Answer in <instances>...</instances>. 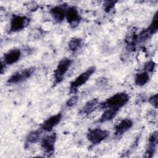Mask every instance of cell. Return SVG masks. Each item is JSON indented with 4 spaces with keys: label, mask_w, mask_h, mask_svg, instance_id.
Returning <instances> with one entry per match:
<instances>
[{
    "label": "cell",
    "mask_w": 158,
    "mask_h": 158,
    "mask_svg": "<svg viewBox=\"0 0 158 158\" xmlns=\"http://www.w3.org/2000/svg\"><path fill=\"white\" fill-rule=\"evenodd\" d=\"M41 138V131L36 130L30 131L25 138V143L27 144L36 143L40 140Z\"/></svg>",
    "instance_id": "obj_17"
},
{
    "label": "cell",
    "mask_w": 158,
    "mask_h": 158,
    "mask_svg": "<svg viewBox=\"0 0 158 158\" xmlns=\"http://www.w3.org/2000/svg\"><path fill=\"white\" fill-rule=\"evenodd\" d=\"M62 117V115L61 113H58L49 117L40 125V130L46 132H51L53 130L54 127L59 124Z\"/></svg>",
    "instance_id": "obj_9"
},
{
    "label": "cell",
    "mask_w": 158,
    "mask_h": 158,
    "mask_svg": "<svg viewBox=\"0 0 158 158\" xmlns=\"http://www.w3.org/2000/svg\"><path fill=\"white\" fill-rule=\"evenodd\" d=\"M78 99V96L76 95H73L70 99H69L67 100V101L66 102V106L68 107H71L74 106L77 103Z\"/></svg>",
    "instance_id": "obj_22"
},
{
    "label": "cell",
    "mask_w": 158,
    "mask_h": 158,
    "mask_svg": "<svg viewBox=\"0 0 158 158\" xmlns=\"http://www.w3.org/2000/svg\"><path fill=\"white\" fill-rule=\"evenodd\" d=\"M133 125V122L131 119L124 118L115 126V135L119 136L124 134L130 130Z\"/></svg>",
    "instance_id": "obj_11"
},
{
    "label": "cell",
    "mask_w": 158,
    "mask_h": 158,
    "mask_svg": "<svg viewBox=\"0 0 158 158\" xmlns=\"http://www.w3.org/2000/svg\"><path fill=\"white\" fill-rule=\"evenodd\" d=\"M149 80V73L143 71L136 75L135 78V83L137 86H142L146 85Z\"/></svg>",
    "instance_id": "obj_16"
},
{
    "label": "cell",
    "mask_w": 158,
    "mask_h": 158,
    "mask_svg": "<svg viewBox=\"0 0 158 158\" xmlns=\"http://www.w3.org/2000/svg\"><path fill=\"white\" fill-rule=\"evenodd\" d=\"M155 67H156V63L152 60H149L145 63L143 69H144V71L148 73H150L153 72V70L155 69Z\"/></svg>",
    "instance_id": "obj_20"
},
{
    "label": "cell",
    "mask_w": 158,
    "mask_h": 158,
    "mask_svg": "<svg viewBox=\"0 0 158 158\" xmlns=\"http://www.w3.org/2000/svg\"><path fill=\"white\" fill-rule=\"evenodd\" d=\"M35 68L33 67H30L27 69H24L23 70H19L14 74H12L7 81V83L9 84H18L20 83L28 78H30L33 75Z\"/></svg>",
    "instance_id": "obj_5"
},
{
    "label": "cell",
    "mask_w": 158,
    "mask_h": 158,
    "mask_svg": "<svg viewBox=\"0 0 158 158\" xmlns=\"http://www.w3.org/2000/svg\"><path fill=\"white\" fill-rule=\"evenodd\" d=\"M30 21V19L25 15H14L10 21L9 30L10 32L21 31L29 25Z\"/></svg>",
    "instance_id": "obj_4"
},
{
    "label": "cell",
    "mask_w": 158,
    "mask_h": 158,
    "mask_svg": "<svg viewBox=\"0 0 158 158\" xmlns=\"http://www.w3.org/2000/svg\"><path fill=\"white\" fill-rule=\"evenodd\" d=\"M148 102L151 104L153 107H154L156 109L157 108L158 105V94H155L150 96L148 99Z\"/></svg>",
    "instance_id": "obj_21"
},
{
    "label": "cell",
    "mask_w": 158,
    "mask_h": 158,
    "mask_svg": "<svg viewBox=\"0 0 158 158\" xmlns=\"http://www.w3.org/2000/svg\"><path fill=\"white\" fill-rule=\"evenodd\" d=\"M129 99L130 96L128 93L120 92L112 95L104 101L99 103V106L104 109L113 108L119 110L129 101Z\"/></svg>",
    "instance_id": "obj_1"
},
{
    "label": "cell",
    "mask_w": 158,
    "mask_h": 158,
    "mask_svg": "<svg viewBox=\"0 0 158 158\" xmlns=\"http://www.w3.org/2000/svg\"><path fill=\"white\" fill-rule=\"evenodd\" d=\"M157 146V131H154L148 139V147L146 151V157H151L156 152Z\"/></svg>",
    "instance_id": "obj_12"
},
{
    "label": "cell",
    "mask_w": 158,
    "mask_h": 158,
    "mask_svg": "<svg viewBox=\"0 0 158 158\" xmlns=\"http://www.w3.org/2000/svg\"><path fill=\"white\" fill-rule=\"evenodd\" d=\"M109 135V131L101 128H94L89 130L87 133L88 141L93 144H98L105 140Z\"/></svg>",
    "instance_id": "obj_6"
},
{
    "label": "cell",
    "mask_w": 158,
    "mask_h": 158,
    "mask_svg": "<svg viewBox=\"0 0 158 158\" xmlns=\"http://www.w3.org/2000/svg\"><path fill=\"white\" fill-rule=\"evenodd\" d=\"M22 56L20 49L14 48L9 50L4 54V64L6 65H12L19 60Z\"/></svg>",
    "instance_id": "obj_10"
},
{
    "label": "cell",
    "mask_w": 158,
    "mask_h": 158,
    "mask_svg": "<svg viewBox=\"0 0 158 158\" xmlns=\"http://www.w3.org/2000/svg\"><path fill=\"white\" fill-rule=\"evenodd\" d=\"M65 19L68 23L73 28L77 27L81 20L78 10L75 6H70L66 9Z\"/></svg>",
    "instance_id": "obj_8"
},
{
    "label": "cell",
    "mask_w": 158,
    "mask_h": 158,
    "mask_svg": "<svg viewBox=\"0 0 158 158\" xmlns=\"http://www.w3.org/2000/svg\"><path fill=\"white\" fill-rule=\"evenodd\" d=\"M117 1H105L104 6V9L106 12H109L114 6L115 4Z\"/></svg>",
    "instance_id": "obj_23"
},
{
    "label": "cell",
    "mask_w": 158,
    "mask_h": 158,
    "mask_svg": "<svg viewBox=\"0 0 158 158\" xmlns=\"http://www.w3.org/2000/svg\"><path fill=\"white\" fill-rule=\"evenodd\" d=\"M99 106V102L97 98L92 99L88 101L81 109V112L83 114L89 115L94 112Z\"/></svg>",
    "instance_id": "obj_14"
},
{
    "label": "cell",
    "mask_w": 158,
    "mask_h": 158,
    "mask_svg": "<svg viewBox=\"0 0 158 158\" xmlns=\"http://www.w3.org/2000/svg\"><path fill=\"white\" fill-rule=\"evenodd\" d=\"M73 63V60L68 57H64L58 63L54 71L55 84L60 83L63 81L64 78Z\"/></svg>",
    "instance_id": "obj_3"
},
{
    "label": "cell",
    "mask_w": 158,
    "mask_h": 158,
    "mask_svg": "<svg viewBox=\"0 0 158 158\" xmlns=\"http://www.w3.org/2000/svg\"><path fill=\"white\" fill-rule=\"evenodd\" d=\"M118 110V109L113 108L106 109L101 116L100 117L99 119L98 120V122L100 123H103L112 120L115 117Z\"/></svg>",
    "instance_id": "obj_15"
},
{
    "label": "cell",
    "mask_w": 158,
    "mask_h": 158,
    "mask_svg": "<svg viewBox=\"0 0 158 158\" xmlns=\"http://www.w3.org/2000/svg\"><path fill=\"white\" fill-rule=\"evenodd\" d=\"M157 29H158V15H157V12H156L154 14V16L152 19V20L150 25L148 27L146 30L151 36L156 33L157 31Z\"/></svg>",
    "instance_id": "obj_19"
},
{
    "label": "cell",
    "mask_w": 158,
    "mask_h": 158,
    "mask_svg": "<svg viewBox=\"0 0 158 158\" xmlns=\"http://www.w3.org/2000/svg\"><path fill=\"white\" fill-rule=\"evenodd\" d=\"M81 45H82V40L77 37L71 38L68 43L69 49L73 52L77 51L78 49H79L81 48Z\"/></svg>",
    "instance_id": "obj_18"
},
{
    "label": "cell",
    "mask_w": 158,
    "mask_h": 158,
    "mask_svg": "<svg viewBox=\"0 0 158 158\" xmlns=\"http://www.w3.org/2000/svg\"><path fill=\"white\" fill-rule=\"evenodd\" d=\"M65 12L66 9L64 8L61 6H54L49 10V13L51 14V16L57 23H60L64 21V20L65 19Z\"/></svg>",
    "instance_id": "obj_13"
},
{
    "label": "cell",
    "mask_w": 158,
    "mask_h": 158,
    "mask_svg": "<svg viewBox=\"0 0 158 158\" xmlns=\"http://www.w3.org/2000/svg\"><path fill=\"white\" fill-rule=\"evenodd\" d=\"M56 141V134L55 133L46 135L42 138L41 146L44 152L48 156H51L54 151V146Z\"/></svg>",
    "instance_id": "obj_7"
},
{
    "label": "cell",
    "mask_w": 158,
    "mask_h": 158,
    "mask_svg": "<svg viewBox=\"0 0 158 158\" xmlns=\"http://www.w3.org/2000/svg\"><path fill=\"white\" fill-rule=\"evenodd\" d=\"M95 71L96 68L92 66L80 74L73 81L70 83V93H75L81 86H82L87 82L91 75L95 72Z\"/></svg>",
    "instance_id": "obj_2"
}]
</instances>
